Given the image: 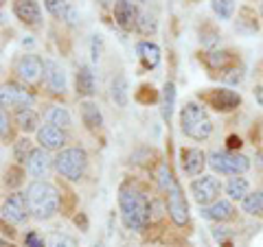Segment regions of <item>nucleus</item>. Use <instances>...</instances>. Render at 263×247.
<instances>
[{
  "label": "nucleus",
  "mask_w": 263,
  "mask_h": 247,
  "mask_svg": "<svg viewBox=\"0 0 263 247\" xmlns=\"http://www.w3.org/2000/svg\"><path fill=\"white\" fill-rule=\"evenodd\" d=\"M119 208H121V219L125 228L134 230V232L145 230L152 219V203L134 186H123L119 191Z\"/></svg>",
  "instance_id": "f257e3e1"
},
{
  "label": "nucleus",
  "mask_w": 263,
  "mask_h": 247,
  "mask_svg": "<svg viewBox=\"0 0 263 247\" xmlns=\"http://www.w3.org/2000/svg\"><path fill=\"white\" fill-rule=\"evenodd\" d=\"M24 195H27L31 215L37 221L51 219V217H55V212L60 210V193H57V188L51 182H46V179L31 182Z\"/></svg>",
  "instance_id": "f03ea898"
},
{
  "label": "nucleus",
  "mask_w": 263,
  "mask_h": 247,
  "mask_svg": "<svg viewBox=\"0 0 263 247\" xmlns=\"http://www.w3.org/2000/svg\"><path fill=\"white\" fill-rule=\"evenodd\" d=\"M180 129L182 134L202 142V140H209L213 134V122L209 118L206 110L197 103H186L182 108V114H180Z\"/></svg>",
  "instance_id": "7ed1b4c3"
},
{
  "label": "nucleus",
  "mask_w": 263,
  "mask_h": 247,
  "mask_svg": "<svg viewBox=\"0 0 263 247\" xmlns=\"http://www.w3.org/2000/svg\"><path fill=\"white\" fill-rule=\"evenodd\" d=\"M88 167V155L79 147H70V149H62L55 158V169L62 177L70 179V182H79Z\"/></svg>",
  "instance_id": "20e7f679"
},
{
  "label": "nucleus",
  "mask_w": 263,
  "mask_h": 247,
  "mask_svg": "<svg viewBox=\"0 0 263 247\" xmlns=\"http://www.w3.org/2000/svg\"><path fill=\"white\" fill-rule=\"evenodd\" d=\"M209 164L221 175H241L250 169V160L237 151H213L209 155Z\"/></svg>",
  "instance_id": "39448f33"
},
{
  "label": "nucleus",
  "mask_w": 263,
  "mask_h": 247,
  "mask_svg": "<svg viewBox=\"0 0 263 247\" xmlns=\"http://www.w3.org/2000/svg\"><path fill=\"white\" fill-rule=\"evenodd\" d=\"M13 70L20 81H24L27 86H35V84H40V79L44 77L46 64L40 59L37 55H22L20 59L15 61Z\"/></svg>",
  "instance_id": "423d86ee"
},
{
  "label": "nucleus",
  "mask_w": 263,
  "mask_h": 247,
  "mask_svg": "<svg viewBox=\"0 0 263 247\" xmlns=\"http://www.w3.org/2000/svg\"><path fill=\"white\" fill-rule=\"evenodd\" d=\"M189 191H191L193 199L200 205H211V203H215L219 199L221 186L213 175H202V177L193 179L191 186H189Z\"/></svg>",
  "instance_id": "0eeeda50"
},
{
  "label": "nucleus",
  "mask_w": 263,
  "mask_h": 247,
  "mask_svg": "<svg viewBox=\"0 0 263 247\" xmlns=\"http://www.w3.org/2000/svg\"><path fill=\"white\" fill-rule=\"evenodd\" d=\"M31 215L29 210V201H27V195L22 193H11L9 197L5 199L3 203V219L9 221V223H24L27 217Z\"/></svg>",
  "instance_id": "6e6552de"
},
{
  "label": "nucleus",
  "mask_w": 263,
  "mask_h": 247,
  "mask_svg": "<svg viewBox=\"0 0 263 247\" xmlns=\"http://www.w3.org/2000/svg\"><path fill=\"white\" fill-rule=\"evenodd\" d=\"M167 210H169V215L174 219L176 225L182 228L189 223V205H186V199H184V195L180 191L178 184H174L167 191Z\"/></svg>",
  "instance_id": "1a4fd4ad"
},
{
  "label": "nucleus",
  "mask_w": 263,
  "mask_h": 247,
  "mask_svg": "<svg viewBox=\"0 0 263 247\" xmlns=\"http://www.w3.org/2000/svg\"><path fill=\"white\" fill-rule=\"evenodd\" d=\"M0 98H3V110L7 108H31L33 105V94L29 90H24L18 84H5L3 86V92H0Z\"/></svg>",
  "instance_id": "9d476101"
},
{
  "label": "nucleus",
  "mask_w": 263,
  "mask_h": 247,
  "mask_svg": "<svg viewBox=\"0 0 263 247\" xmlns=\"http://www.w3.org/2000/svg\"><path fill=\"white\" fill-rule=\"evenodd\" d=\"M204 101H206L211 108H215L217 112H230L241 103V96L233 92V90L219 88V90H211V92L204 96Z\"/></svg>",
  "instance_id": "9b49d317"
},
{
  "label": "nucleus",
  "mask_w": 263,
  "mask_h": 247,
  "mask_svg": "<svg viewBox=\"0 0 263 247\" xmlns=\"http://www.w3.org/2000/svg\"><path fill=\"white\" fill-rule=\"evenodd\" d=\"M180 162H182V171L186 175H202L204 167H206V153L197 147H186V149L180 151Z\"/></svg>",
  "instance_id": "f8f14e48"
},
{
  "label": "nucleus",
  "mask_w": 263,
  "mask_h": 247,
  "mask_svg": "<svg viewBox=\"0 0 263 247\" xmlns=\"http://www.w3.org/2000/svg\"><path fill=\"white\" fill-rule=\"evenodd\" d=\"M112 13H114V20H117V24L121 29L125 31H132L136 29V22H138V11L136 5L132 3V0H117L112 7Z\"/></svg>",
  "instance_id": "ddd939ff"
},
{
  "label": "nucleus",
  "mask_w": 263,
  "mask_h": 247,
  "mask_svg": "<svg viewBox=\"0 0 263 247\" xmlns=\"http://www.w3.org/2000/svg\"><path fill=\"white\" fill-rule=\"evenodd\" d=\"M13 13L18 15L20 22L29 24V27H40L42 24V9H40L37 0H15Z\"/></svg>",
  "instance_id": "4468645a"
},
{
  "label": "nucleus",
  "mask_w": 263,
  "mask_h": 247,
  "mask_svg": "<svg viewBox=\"0 0 263 247\" xmlns=\"http://www.w3.org/2000/svg\"><path fill=\"white\" fill-rule=\"evenodd\" d=\"M37 142L46 151H57V149L62 151L66 145V134H64V129L55 125H44L37 129Z\"/></svg>",
  "instance_id": "2eb2a0df"
},
{
  "label": "nucleus",
  "mask_w": 263,
  "mask_h": 247,
  "mask_svg": "<svg viewBox=\"0 0 263 247\" xmlns=\"http://www.w3.org/2000/svg\"><path fill=\"white\" fill-rule=\"evenodd\" d=\"M51 162H55V160L48 158L46 149L37 147V149H33V153L29 155V160H27V171H29L35 179H44V177L48 175V169H51Z\"/></svg>",
  "instance_id": "dca6fc26"
},
{
  "label": "nucleus",
  "mask_w": 263,
  "mask_h": 247,
  "mask_svg": "<svg viewBox=\"0 0 263 247\" xmlns=\"http://www.w3.org/2000/svg\"><path fill=\"white\" fill-rule=\"evenodd\" d=\"M202 217L209 221H217V223H224V221H230L235 217V205L228 199H217L215 203L204 205L202 208Z\"/></svg>",
  "instance_id": "f3484780"
},
{
  "label": "nucleus",
  "mask_w": 263,
  "mask_h": 247,
  "mask_svg": "<svg viewBox=\"0 0 263 247\" xmlns=\"http://www.w3.org/2000/svg\"><path fill=\"white\" fill-rule=\"evenodd\" d=\"M46 64V72H44V77H46V86L48 90H51L53 94H64L66 92V72L64 68L57 61H44Z\"/></svg>",
  "instance_id": "a211bd4d"
},
{
  "label": "nucleus",
  "mask_w": 263,
  "mask_h": 247,
  "mask_svg": "<svg viewBox=\"0 0 263 247\" xmlns=\"http://www.w3.org/2000/svg\"><path fill=\"white\" fill-rule=\"evenodd\" d=\"M97 92V79L90 66L81 64L77 70V94L79 96H92Z\"/></svg>",
  "instance_id": "6ab92c4d"
},
{
  "label": "nucleus",
  "mask_w": 263,
  "mask_h": 247,
  "mask_svg": "<svg viewBox=\"0 0 263 247\" xmlns=\"http://www.w3.org/2000/svg\"><path fill=\"white\" fill-rule=\"evenodd\" d=\"M226 195L230 197V199H235V201H243L246 197L250 195L248 179L241 177V175H233L228 179V184H226Z\"/></svg>",
  "instance_id": "aec40b11"
},
{
  "label": "nucleus",
  "mask_w": 263,
  "mask_h": 247,
  "mask_svg": "<svg viewBox=\"0 0 263 247\" xmlns=\"http://www.w3.org/2000/svg\"><path fill=\"white\" fill-rule=\"evenodd\" d=\"M136 53L141 57L145 68H156V66L160 64V48L154 42H141L136 46Z\"/></svg>",
  "instance_id": "412c9836"
},
{
  "label": "nucleus",
  "mask_w": 263,
  "mask_h": 247,
  "mask_svg": "<svg viewBox=\"0 0 263 247\" xmlns=\"http://www.w3.org/2000/svg\"><path fill=\"white\" fill-rule=\"evenodd\" d=\"M15 125L20 127V131L24 134H31V131H37L40 127V116L31 108H20L15 112Z\"/></svg>",
  "instance_id": "4be33fe9"
},
{
  "label": "nucleus",
  "mask_w": 263,
  "mask_h": 247,
  "mask_svg": "<svg viewBox=\"0 0 263 247\" xmlns=\"http://www.w3.org/2000/svg\"><path fill=\"white\" fill-rule=\"evenodd\" d=\"M81 108V120H84V125L88 129H99L103 125V116H101V112H99V108L92 103V101H84L79 105Z\"/></svg>",
  "instance_id": "5701e85b"
},
{
  "label": "nucleus",
  "mask_w": 263,
  "mask_h": 247,
  "mask_svg": "<svg viewBox=\"0 0 263 247\" xmlns=\"http://www.w3.org/2000/svg\"><path fill=\"white\" fill-rule=\"evenodd\" d=\"M174 105H176V86L167 81L162 88V98H160V112L164 120H171V114H174Z\"/></svg>",
  "instance_id": "b1692460"
},
{
  "label": "nucleus",
  "mask_w": 263,
  "mask_h": 247,
  "mask_svg": "<svg viewBox=\"0 0 263 247\" xmlns=\"http://www.w3.org/2000/svg\"><path fill=\"white\" fill-rule=\"evenodd\" d=\"M204 61H206L211 68H215V70H228L230 64L235 61V55L228 53V51H213V53L204 55Z\"/></svg>",
  "instance_id": "393cba45"
},
{
  "label": "nucleus",
  "mask_w": 263,
  "mask_h": 247,
  "mask_svg": "<svg viewBox=\"0 0 263 247\" xmlns=\"http://www.w3.org/2000/svg\"><path fill=\"white\" fill-rule=\"evenodd\" d=\"M46 122L48 125H55V127H60V129H66V127H70V114L66 108H60V105H53V108H48L46 110Z\"/></svg>",
  "instance_id": "a878e982"
},
{
  "label": "nucleus",
  "mask_w": 263,
  "mask_h": 247,
  "mask_svg": "<svg viewBox=\"0 0 263 247\" xmlns=\"http://www.w3.org/2000/svg\"><path fill=\"white\" fill-rule=\"evenodd\" d=\"M110 96H112V101L117 103L119 108H125L127 105V81H125L123 75L114 77L112 86H110Z\"/></svg>",
  "instance_id": "bb28decb"
},
{
  "label": "nucleus",
  "mask_w": 263,
  "mask_h": 247,
  "mask_svg": "<svg viewBox=\"0 0 263 247\" xmlns=\"http://www.w3.org/2000/svg\"><path fill=\"white\" fill-rule=\"evenodd\" d=\"M241 208H243V212H248L252 217H263V191L250 193L241 201Z\"/></svg>",
  "instance_id": "cd10ccee"
},
{
  "label": "nucleus",
  "mask_w": 263,
  "mask_h": 247,
  "mask_svg": "<svg viewBox=\"0 0 263 247\" xmlns=\"http://www.w3.org/2000/svg\"><path fill=\"white\" fill-rule=\"evenodd\" d=\"M156 29H158V22H156L154 13H149V11H141V13H138L136 31L141 33V35H154Z\"/></svg>",
  "instance_id": "c85d7f7f"
},
{
  "label": "nucleus",
  "mask_w": 263,
  "mask_h": 247,
  "mask_svg": "<svg viewBox=\"0 0 263 247\" xmlns=\"http://www.w3.org/2000/svg\"><path fill=\"white\" fill-rule=\"evenodd\" d=\"M211 7L219 20H230L235 13V0H213Z\"/></svg>",
  "instance_id": "c756f323"
},
{
  "label": "nucleus",
  "mask_w": 263,
  "mask_h": 247,
  "mask_svg": "<svg viewBox=\"0 0 263 247\" xmlns=\"http://www.w3.org/2000/svg\"><path fill=\"white\" fill-rule=\"evenodd\" d=\"M44 5H46V11L57 20H64V15H66V11H68V7H70L66 0H44Z\"/></svg>",
  "instance_id": "7c9ffc66"
},
{
  "label": "nucleus",
  "mask_w": 263,
  "mask_h": 247,
  "mask_svg": "<svg viewBox=\"0 0 263 247\" xmlns=\"http://www.w3.org/2000/svg\"><path fill=\"white\" fill-rule=\"evenodd\" d=\"M156 177H158V184H160V188H162L164 193H167L169 188L176 184V179H174V173H171V169H169V167H167V164H164V162H162L160 167H158V173H156Z\"/></svg>",
  "instance_id": "2f4dec72"
},
{
  "label": "nucleus",
  "mask_w": 263,
  "mask_h": 247,
  "mask_svg": "<svg viewBox=\"0 0 263 247\" xmlns=\"http://www.w3.org/2000/svg\"><path fill=\"white\" fill-rule=\"evenodd\" d=\"M31 153H33V149H31L29 138H20L18 142H15V147H13V155H15V160H18V162H27Z\"/></svg>",
  "instance_id": "473e14b6"
},
{
  "label": "nucleus",
  "mask_w": 263,
  "mask_h": 247,
  "mask_svg": "<svg viewBox=\"0 0 263 247\" xmlns=\"http://www.w3.org/2000/svg\"><path fill=\"white\" fill-rule=\"evenodd\" d=\"M48 247H77V241L68 234L53 232L51 236H48Z\"/></svg>",
  "instance_id": "72a5a7b5"
},
{
  "label": "nucleus",
  "mask_w": 263,
  "mask_h": 247,
  "mask_svg": "<svg viewBox=\"0 0 263 247\" xmlns=\"http://www.w3.org/2000/svg\"><path fill=\"white\" fill-rule=\"evenodd\" d=\"M241 79H243V72H241V68H233V66H230V68L224 72V84L237 86Z\"/></svg>",
  "instance_id": "f704fd0d"
},
{
  "label": "nucleus",
  "mask_w": 263,
  "mask_h": 247,
  "mask_svg": "<svg viewBox=\"0 0 263 247\" xmlns=\"http://www.w3.org/2000/svg\"><path fill=\"white\" fill-rule=\"evenodd\" d=\"M24 245H27V247H44V238L31 230V232L27 234V238H24Z\"/></svg>",
  "instance_id": "c9c22d12"
},
{
  "label": "nucleus",
  "mask_w": 263,
  "mask_h": 247,
  "mask_svg": "<svg viewBox=\"0 0 263 247\" xmlns=\"http://www.w3.org/2000/svg\"><path fill=\"white\" fill-rule=\"evenodd\" d=\"M64 22L68 24V27H77L79 24V11L75 9V7H68V11H66V15H64Z\"/></svg>",
  "instance_id": "e433bc0d"
},
{
  "label": "nucleus",
  "mask_w": 263,
  "mask_h": 247,
  "mask_svg": "<svg viewBox=\"0 0 263 247\" xmlns=\"http://www.w3.org/2000/svg\"><path fill=\"white\" fill-rule=\"evenodd\" d=\"M0 134H3V140L9 138V114L7 110L0 112Z\"/></svg>",
  "instance_id": "4c0bfd02"
},
{
  "label": "nucleus",
  "mask_w": 263,
  "mask_h": 247,
  "mask_svg": "<svg viewBox=\"0 0 263 247\" xmlns=\"http://www.w3.org/2000/svg\"><path fill=\"white\" fill-rule=\"evenodd\" d=\"M20 175H22L20 169H9V171H7V184H9V186H18L22 182Z\"/></svg>",
  "instance_id": "58836bf2"
},
{
  "label": "nucleus",
  "mask_w": 263,
  "mask_h": 247,
  "mask_svg": "<svg viewBox=\"0 0 263 247\" xmlns=\"http://www.w3.org/2000/svg\"><path fill=\"white\" fill-rule=\"evenodd\" d=\"M101 57V37H92V61H97Z\"/></svg>",
  "instance_id": "ea45409f"
},
{
  "label": "nucleus",
  "mask_w": 263,
  "mask_h": 247,
  "mask_svg": "<svg viewBox=\"0 0 263 247\" xmlns=\"http://www.w3.org/2000/svg\"><path fill=\"white\" fill-rule=\"evenodd\" d=\"M213 236H215L217 241L221 243L226 236H230V230H226V228H215V230H213Z\"/></svg>",
  "instance_id": "a19ab883"
},
{
  "label": "nucleus",
  "mask_w": 263,
  "mask_h": 247,
  "mask_svg": "<svg viewBox=\"0 0 263 247\" xmlns=\"http://www.w3.org/2000/svg\"><path fill=\"white\" fill-rule=\"evenodd\" d=\"M254 96H257L259 105H263V84H261V86H257V88H254Z\"/></svg>",
  "instance_id": "79ce46f5"
},
{
  "label": "nucleus",
  "mask_w": 263,
  "mask_h": 247,
  "mask_svg": "<svg viewBox=\"0 0 263 247\" xmlns=\"http://www.w3.org/2000/svg\"><path fill=\"white\" fill-rule=\"evenodd\" d=\"M241 145V140L239 138H235V136H230L228 138V147H230V149H235V147H239Z\"/></svg>",
  "instance_id": "37998d69"
},
{
  "label": "nucleus",
  "mask_w": 263,
  "mask_h": 247,
  "mask_svg": "<svg viewBox=\"0 0 263 247\" xmlns=\"http://www.w3.org/2000/svg\"><path fill=\"white\" fill-rule=\"evenodd\" d=\"M75 223H77V225L81 223V228H84V232H86V230H88V223H86V217H84V215H77V219H75Z\"/></svg>",
  "instance_id": "c03bdc74"
},
{
  "label": "nucleus",
  "mask_w": 263,
  "mask_h": 247,
  "mask_svg": "<svg viewBox=\"0 0 263 247\" xmlns=\"http://www.w3.org/2000/svg\"><path fill=\"white\" fill-rule=\"evenodd\" d=\"M114 3H117V0H99L101 7H114Z\"/></svg>",
  "instance_id": "a18cd8bd"
},
{
  "label": "nucleus",
  "mask_w": 263,
  "mask_h": 247,
  "mask_svg": "<svg viewBox=\"0 0 263 247\" xmlns=\"http://www.w3.org/2000/svg\"><path fill=\"white\" fill-rule=\"evenodd\" d=\"M132 3H141V5H149V3H154V0H132Z\"/></svg>",
  "instance_id": "49530a36"
},
{
  "label": "nucleus",
  "mask_w": 263,
  "mask_h": 247,
  "mask_svg": "<svg viewBox=\"0 0 263 247\" xmlns=\"http://www.w3.org/2000/svg\"><path fill=\"white\" fill-rule=\"evenodd\" d=\"M92 247H103V243H95V245H92Z\"/></svg>",
  "instance_id": "de8ad7c7"
},
{
  "label": "nucleus",
  "mask_w": 263,
  "mask_h": 247,
  "mask_svg": "<svg viewBox=\"0 0 263 247\" xmlns=\"http://www.w3.org/2000/svg\"><path fill=\"white\" fill-rule=\"evenodd\" d=\"M261 18H263V5H261Z\"/></svg>",
  "instance_id": "09e8293b"
},
{
  "label": "nucleus",
  "mask_w": 263,
  "mask_h": 247,
  "mask_svg": "<svg viewBox=\"0 0 263 247\" xmlns=\"http://www.w3.org/2000/svg\"><path fill=\"white\" fill-rule=\"evenodd\" d=\"M3 3H7V0H3Z\"/></svg>",
  "instance_id": "8fccbe9b"
}]
</instances>
